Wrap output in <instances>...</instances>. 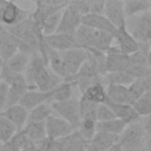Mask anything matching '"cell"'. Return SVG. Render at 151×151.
Here are the masks:
<instances>
[{
  "label": "cell",
  "instance_id": "27",
  "mask_svg": "<svg viewBox=\"0 0 151 151\" xmlns=\"http://www.w3.org/2000/svg\"><path fill=\"white\" fill-rule=\"evenodd\" d=\"M126 18L147 12L151 9V0H127L124 1Z\"/></svg>",
  "mask_w": 151,
  "mask_h": 151
},
{
  "label": "cell",
  "instance_id": "17",
  "mask_svg": "<svg viewBox=\"0 0 151 151\" xmlns=\"http://www.w3.org/2000/svg\"><path fill=\"white\" fill-rule=\"evenodd\" d=\"M51 96H52L51 92H41L39 90H28L22 96L19 104L21 106H24L29 112L34 107H37L44 103L51 101Z\"/></svg>",
  "mask_w": 151,
  "mask_h": 151
},
{
  "label": "cell",
  "instance_id": "1",
  "mask_svg": "<svg viewBox=\"0 0 151 151\" xmlns=\"http://www.w3.org/2000/svg\"><path fill=\"white\" fill-rule=\"evenodd\" d=\"M74 37L81 48L86 51L96 50V51L104 52V53H106L112 47L111 45H112V41L114 40L113 34L98 31V29H93L84 25H81L78 28Z\"/></svg>",
  "mask_w": 151,
  "mask_h": 151
},
{
  "label": "cell",
  "instance_id": "23",
  "mask_svg": "<svg viewBox=\"0 0 151 151\" xmlns=\"http://www.w3.org/2000/svg\"><path fill=\"white\" fill-rule=\"evenodd\" d=\"M64 151H87L88 140H86L78 130L72 132L70 136L60 139Z\"/></svg>",
  "mask_w": 151,
  "mask_h": 151
},
{
  "label": "cell",
  "instance_id": "3",
  "mask_svg": "<svg viewBox=\"0 0 151 151\" xmlns=\"http://www.w3.org/2000/svg\"><path fill=\"white\" fill-rule=\"evenodd\" d=\"M146 131L143 127L142 122L130 124L119 136L118 143L123 151H145Z\"/></svg>",
  "mask_w": 151,
  "mask_h": 151
},
{
  "label": "cell",
  "instance_id": "33",
  "mask_svg": "<svg viewBox=\"0 0 151 151\" xmlns=\"http://www.w3.org/2000/svg\"><path fill=\"white\" fill-rule=\"evenodd\" d=\"M97 118H83L80 120V125L78 127L79 133L86 139L91 140L93 136L97 133Z\"/></svg>",
  "mask_w": 151,
  "mask_h": 151
},
{
  "label": "cell",
  "instance_id": "47",
  "mask_svg": "<svg viewBox=\"0 0 151 151\" xmlns=\"http://www.w3.org/2000/svg\"><path fill=\"white\" fill-rule=\"evenodd\" d=\"M146 94H147V96H150V97H151V91H150V92H147V93H146Z\"/></svg>",
  "mask_w": 151,
  "mask_h": 151
},
{
  "label": "cell",
  "instance_id": "6",
  "mask_svg": "<svg viewBox=\"0 0 151 151\" xmlns=\"http://www.w3.org/2000/svg\"><path fill=\"white\" fill-rule=\"evenodd\" d=\"M52 109L54 116H58L70 123L74 130H78L80 125V113H79V99L72 98L67 101L52 103Z\"/></svg>",
  "mask_w": 151,
  "mask_h": 151
},
{
  "label": "cell",
  "instance_id": "25",
  "mask_svg": "<svg viewBox=\"0 0 151 151\" xmlns=\"http://www.w3.org/2000/svg\"><path fill=\"white\" fill-rule=\"evenodd\" d=\"M48 67L57 76H59L63 80H66L68 78V73L66 71V67H65V64L63 61L60 52H57L52 48L48 50Z\"/></svg>",
  "mask_w": 151,
  "mask_h": 151
},
{
  "label": "cell",
  "instance_id": "34",
  "mask_svg": "<svg viewBox=\"0 0 151 151\" xmlns=\"http://www.w3.org/2000/svg\"><path fill=\"white\" fill-rule=\"evenodd\" d=\"M63 11L57 12L53 15H51L50 18H47V20L45 21V24L42 26V34L44 35H52L57 32V29L59 27V24H60V20H61Z\"/></svg>",
  "mask_w": 151,
  "mask_h": 151
},
{
  "label": "cell",
  "instance_id": "13",
  "mask_svg": "<svg viewBox=\"0 0 151 151\" xmlns=\"http://www.w3.org/2000/svg\"><path fill=\"white\" fill-rule=\"evenodd\" d=\"M45 41L50 48H52L57 52H65V51H68L72 48L80 47L76 37L70 35V34L54 33L52 35H45Z\"/></svg>",
  "mask_w": 151,
  "mask_h": 151
},
{
  "label": "cell",
  "instance_id": "30",
  "mask_svg": "<svg viewBox=\"0 0 151 151\" xmlns=\"http://www.w3.org/2000/svg\"><path fill=\"white\" fill-rule=\"evenodd\" d=\"M126 126L127 125L119 119L100 122V123H97V132H105V133H110V134L120 136Z\"/></svg>",
  "mask_w": 151,
  "mask_h": 151
},
{
  "label": "cell",
  "instance_id": "28",
  "mask_svg": "<svg viewBox=\"0 0 151 151\" xmlns=\"http://www.w3.org/2000/svg\"><path fill=\"white\" fill-rule=\"evenodd\" d=\"M73 85L68 81H63L60 85H58L51 93V103H61V101H67L72 99L73 94Z\"/></svg>",
  "mask_w": 151,
  "mask_h": 151
},
{
  "label": "cell",
  "instance_id": "36",
  "mask_svg": "<svg viewBox=\"0 0 151 151\" xmlns=\"http://www.w3.org/2000/svg\"><path fill=\"white\" fill-rule=\"evenodd\" d=\"M97 107L98 105L94 103H91L83 97L79 99V113H80V120L83 118H97Z\"/></svg>",
  "mask_w": 151,
  "mask_h": 151
},
{
  "label": "cell",
  "instance_id": "22",
  "mask_svg": "<svg viewBox=\"0 0 151 151\" xmlns=\"http://www.w3.org/2000/svg\"><path fill=\"white\" fill-rule=\"evenodd\" d=\"M24 136L32 143H39L47 138L46 124L38 122H27V124L21 130Z\"/></svg>",
  "mask_w": 151,
  "mask_h": 151
},
{
  "label": "cell",
  "instance_id": "31",
  "mask_svg": "<svg viewBox=\"0 0 151 151\" xmlns=\"http://www.w3.org/2000/svg\"><path fill=\"white\" fill-rule=\"evenodd\" d=\"M17 133L18 130L14 126V124L11 123L5 116L0 113V142L2 144H6L11 142Z\"/></svg>",
  "mask_w": 151,
  "mask_h": 151
},
{
  "label": "cell",
  "instance_id": "4",
  "mask_svg": "<svg viewBox=\"0 0 151 151\" xmlns=\"http://www.w3.org/2000/svg\"><path fill=\"white\" fill-rule=\"evenodd\" d=\"M31 17V13L20 8L13 1H0V24L4 27H13L25 21Z\"/></svg>",
  "mask_w": 151,
  "mask_h": 151
},
{
  "label": "cell",
  "instance_id": "42",
  "mask_svg": "<svg viewBox=\"0 0 151 151\" xmlns=\"http://www.w3.org/2000/svg\"><path fill=\"white\" fill-rule=\"evenodd\" d=\"M140 122H142L143 127L146 131V133H151V114H149L144 118H140Z\"/></svg>",
  "mask_w": 151,
  "mask_h": 151
},
{
  "label": "cell",
  "instance_id": "48",
  "mask_svg": "<svg viewBox=\"0 0 151 151\" xmlns=\"http://www.w3.org/2000/svg\"><path fill=\"white\" fill-rule=\"evenodd\" d=\"M1 64H2V61H1V60H0V65H1Z\"/></svg>",
  "mask_w": 151,
  "mask_h": 151
},
{
  "label": "cell",
  "instance_id": "8",
  "mask_svg": "<svg viewBox=\"0 0 151 151\" xmlns=\"http://www.w3.org/2000/svg\"><path fill=\"white\" fill-rule=\"evenodd\" d=\"M132 66L131 55L124 54L117 46H112L106 52V70L109 72H127Z\"/></svg>",
  "mask_w": 151,
  "mask_h": 151
},
{
  "label": "cell",
  "instance_id": "24",
  "mask_svg": "<svg viewBox=\"0 0 151 151\" xmlns=\"http://www.w3.org/2000/svg\"><path fill=\"white\" fill-rule=\"evenodd\" d=\"M84 99L94 103L97 105L99 104H105L106 99H107V94H106V86L103 83H96L92 84L90 87L86 88V91L80 96Z\"/></svg>",
  "mask_w": 151,
  "mask_h": 151
},
{
  "label": "cell",
  "instance_id": "32",
  "mask_svg": "<svg viewBox=\"0 0 151 151\" xmlns=\"http://www.w3.org/2000/svg\"><path fill=\"white\" fill-rule=\"evenodd\" d=\"M31 143L32 142L28 140L21 131H19L11 142L2 144V146L0 147V151H22L25 147L29 146Z\"/></svg>",
  "mask_w": 151,
  "mask_h": 151
},
{
  "label": "cell",
  "instance_id": "39",
  "mask_svg": "<svg viewBox=\"0 0 151 151\" xmlns=\"http://www.w3.org/2000/svg\"><path fill=\"white\" fill-rule=\"evenodd\" d=\"M9 86L5 80H0V112H2L7 107Z\"/></svg>",
  "mask_w": 151,
  "mask_h": 151
},
{
  "label": "cell",
  "instance_id": "21",
  "mask_svg": "<svg viewBox=\"0 0 151 151\" xmlns=\"http://www.w3.org/2000/svg\"><path fill=\"white\" fill-rule=\"evenodd\" d=\"M31 60V55L25 54L22 52H17L12 58H9L7 61L2 63V66L15 74H25L28 64Z\"/></svg>",
  "mask_w": 151,
  "mask_h": 151
},
{
  "label": "cell",
  "instance_id": "43",
  "mask_svg": "<svg viewBox=\"0 0 151 151\" xmlns=\"http://www.w3.org/2000/svg\"><path fill=\"white\" fill-rule=\"evenodd\" d=\"M145 151H151V133L146 134V140H145Z\"/></svg>",
  "mask_w": 151,
  "mask_h": 151
},
{
  "label": "cell",
  "instance_id": "19",
  "mask_svg": "<svg viewBox=\"0 0 151 151\" xmlns=\"http://www.w3.org/2000/svg\"><path fill=\"white\" fill-rule=\"evenodd\" d=\"M119 140V136L110 134L105 132H97L88 142L87 151H106Z\"/></svg>",
  "mask_w": 151,
  "mask_h": 151
},
{
  "label": "cell",
  "instance_id": "12",
  "mask_svg": "<svg viewBox=\"0 0 151 151\" xmlns=\"http://www.w3.org/2000/svg\"><path fill=\"white\" fill-rule=\"evenodd\" d=\"M19 39L13 35L6 27L0 25V60L2 63L19 52Z\"/></svg>",
  "mask_w": 151,
  "mask_h": 151
},
{
  "label": "cell",
  "instance_id": "38",
  "mask_svg": "<svg viewBox=\"0 0 151 151\" xmlns=\"http://www.w3.org/2000/svg\"><path fill=\"white\" fill-rule=\"evenodd\" d=\"M129 92H130V97H131V100H132V104L138 100L139 98H142L144 94H146V91L140 81V79H136L133 80L129 86Z\"/></svg>",
  "mask_w": 151,
  "mask_h": 151
},
{
  "label": "cell",
  "instance_id": "5",
  "mask_svg": "<svg viewBox=\"0 0 151 151\" xmlns=\"http://www.w3.org/2000/svg\"><path fill=\"white\" fill-rule=\"evenodd\" d=\"M67 5L68 1H52V0L35 1V9L31 13V18L35 22V25L42 31V26L47 20V18H50L57 12L63 11Z\"/></svg>",
  "mask_w": 151,
  "mask_h": 151
},
{
  "label": "cell",
  "instance_id": "9",
  "mask_svg": "<svg viewBox=\"0 0 151 151\" xmlns=\"http://www.w3.org/2000/svg\"><path fill=\"white\" fill-rule=\"evenodd\" d=\"M63 61L65 64L66 71L68 73V78L73 77L78 73V71L80 70V67L84 65V63L86 61L88 54L87 51L79 47V48H72L65 52H60ZM67 78V79H68Z\"/></svg>",
  "mask_w": 151,
  "mask_h": 151
},
{
  "label": "cell",
  "instance_id": "40",
  "mask_svg": "<svg viewBox=\"0 0 151 151\" xmlns=\"http://www.w3.org/2000/svg\"><path fill=\"white\" fill-rule=\"evenodd\" d=\"M68 4L76 9L78 11L83 17L90 13V1L87 0H78V1H68Z\"/></svg>",
  "mask_w": 151,
  "mask_h": 151
},
{
  "label": "cell",
  "instance_id": "37",
  "mask_svg": "<svg viewBox=\"0 0 151 151\" xmlns=\"http://www.w3.org/2000/svg\"><path fill=\"white\" fill-rule=\"evenodd\" d=\"M97 122H109V120H113L117 119L114 112L112 111V109L107 105V104H99L97 107Z\"/></svg>",
  "mask_w": 151,
  "mask_h": 151
},
{
  "label": "cell",
  "instance_id": "29",
  "mask_svg": "<svg viewBox=\"0 0 151 151\" xmlns=\"http://www.w3.org/2000/svg\"><path fill=\"white\" fill-rule=\"evenodd\" d=\"M103 80L105 86L107 87L109 85L129 86L134 79L127 72H109L105 76H103Z\"/></svg>",
  "mask_w": 151,
  "mask_h": 151
},
{
  "label": "cell",
  "instance_id": "44",
  "mask_svg": "<svg viewBox=\"0 0 151 151\" xmlns=\"http://www.w3.org/2000/svg\"><path fill=\"white\" fill-rule=\"evenodd\" d=\"M106 151H123V149H122L120 144H119V143H117V144H114L113 146H111L110 149H107Z\"/></svg>",
  "mask_w": 151,
  "mask_h": 151
},
{
  "label": "cell",
  "instance_id": "45",
  "mask_svg": "<svg viewBox=\"0 0 151 151\" xmlns=\"http://www.w3.org/2000/svg\"><path fill=\"white\" fill-rule=\"evenodd\" d=\"M31 144H32V143H31ZM29 147H31V145H29V146H27V147H25L22 151H29Z\"/></svg>",
  "mask_w": 151,
  "mask_h": 151
},
{
  "label": "cell",
  "instance_id": "35",
  "mask_svg": "<svg viewBox=\"0 0 151 151\" xmlns=\"http://www.w3.org/2000/svg\"><path fill=\"white\" fill-rule=\"evenodd\" d=\"M136 112L139 114L140 118H144L149 114H151V97L147 94H144L142 98L136 100L132 104Z\"/></svg>",
  "mask_w": 151,
  "mask_h": 151
},
{
  "label": "cell",
  "instance_id": "41",
  "mask_svg": "<svg viewBox=\"0 0 151 151\" xmlns=\"http://www.w3.org/2000/svg\"><path fill=\"white\" fill-rule=\"evenodd\" d=\"M105 1L103 0H90V13L88 14H104Z\"/></svg>",
  "mask_w": 151,
  "mask_h": 151
},
{
  "label": "cell",
  "instance_id": "7",
  "mask_svg": "<svg viewBox=\"0 0 151 151\" xmlns=\"http://www.w3.org/2000/svg\"><path fill=\"white\" fill-rule=\"evenodd\" d=\"M81 19H83V15L68 4L63 11L61 20L55 33L74 35L78 28L81 26Z\"/></svg>",
  "mask_w": 151,
  "mask_h": 151
},
{
  "label": "cell",
  "instance_id": "16",
  "mask_svg": "<svg viewBox=\"0 0 151 151\" xmlns=\"http://www.w3.org/2000/svg\"><path fill=\"white\" fill-rule=\"evenodd\" d=\"M0 113L2 116H5L11 123H13L14 126L17 127L18 132H19L27 124V122H28V113L29 112L24 106H21L20 104H17V105H13V106H9V107L5 109Z\"/></svg>",
  "mask_w": 151,
  "mask_h": 151
},
{
  "label": "cell",
  "instance_id": "20",
  "mask_svg": "<svg viewBox=\"0 0 151 151\" xmlns=\"http://www.w3.org/2000/svg\"><path fill=\"white\" fill-rule=\"evenodd\" d=\"M107 99L106 103L113 104H130L132 105V100L130 97L129 87L123 85H109L106 87Z\"/></svg>",
  "mask_w": 151,
  "mask_h": 151
},
{
  "label": "cell",
  "instance_id": "15",
  "mask_svg": "<svg viewBox=\"0 0 151 151\" xmlns=\"http://www.w3.org/2000/svg\"><path fill=\"white\" fill-rule=\"evenodd\" d=\"M114 40L117 41V47L124 54L132 55L139 50V42L127 32L126 28L117 29L114 34Z\"/></svg>",
  "mask_w": 151,
  "mask_h": 151
},
{
  "label": "cell",
  "instance_id": "14",
  "mask_svg": "<svg viewBox=\"0 0 151 151\" xmlns=\"http://www.w3.org/2000/svg\"><path fill=\"white\" fill-rule=\"evenodd\" d=\"M81 25L87 26L93 29L107 32L113 35L116 34V32L118 29L111 24V21L104 14H86L81 19Z\"/></svg>",
  "mask_w": 151,
  "mask_h": 151
},
{
  "label": "cell",
  "instance_id": "26",
  "mask_svg": "<svg viewBox=\"0 0 151 151\" xmlns=\"http://www.w3.org/2000/svg\"><path fill=\"white\" fill-rule=\"evenodd\" d=\"M54 114L53 109H52V103L47 101L44 103L33 110L29 111L28 113V122H38V123H45L50 117Z\"/></svg>",
  "mask_w": 151,
  "mask_h": 151
},
{
  "label": "cell",
  "instance_id": "18",
  "mask_svg": "<svg viewBox=\"0 0 151 151\" xmlns=\"http://www.w3.org/2000/svg\"><path fill=\"white\" fill-rule=\"evenodd\" d=\"M105 104H107L112 109V111L116 114V118L124 122L126 125H130L140 120L139 114L130 104H113V103H105Z\"/></svg>",
  "mask_w": 151,
  "mask_h": 151
},
{
  "label": "cell",
  "instance_id": "2",
  "mask_svg": "<svg viewBox=\"0 0 151 151\" xmlns=\"http://www.w3.org/2000/svg\"><path fill=\"white\" fill-rule=\"evenodd\" d=\"M126 29L140 45L151 46V9L127 18Z\"/></svg>",
  "mask_w": 151,
  "mask_h": 151
},
{
  "label": "cell",
  "instance_id": "46",
  "mask_svg": "<svg viewBox=\"0 0 151 151\" xmlns=\"http://www.w3.org/2000/svg\"><path fill=\"white\" fill-rule=\"evenodd\" d=\"M0 80H1V65H0Z\"/></svg>",
  "mask_w": 151,
  "mask_h": 151
},
{
  "label": "cell",
  "instance_id": "10",
  "mask_svg": "<svg viewBox=\"0 0 151 151\" xmlns=\"http://www.w3.org/2000/svg\"><path fill=\"white\" fill-rule=\"evenodd\" d=\"M45 124H46L47 138H50L52 140H60L76 131L70 123H67L63 118L54 116V114L52 117H50L45 122Z\"/></svg>",
  "mask_w": 151,
  "mask_h": 151
},
{
  "label": "cell",
  "instance_id": "11",
  "mask_svg": "<svg viewBox=\"0 0 151 151\" xmlns=\"http://www.w3.org/2000/svg\"><path fill=\"white\" fill-rule=\"evenodd\" d=\"M104 15L111 21L116 28H126V14L124 9V1L107 0L105 1Z\"/></svg>",
  "mask_w": 151,
  "mask_h": 151
}]
</instances>
